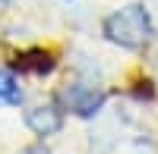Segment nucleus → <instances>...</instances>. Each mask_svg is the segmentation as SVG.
<instances>
[{
    "instance_id": "nucleus-4",
    "label": "nucleus",
    "mask_w": 158,
    "mask_h": 154,
    "mask_svg": "<svg viewBox=\"0 0 158 154\" xmlns=\"http://www.w3.org/2000/svg\"><path fill=\"white\" fill-rule=\"evenodd\" d=\"M22 104V88L10 69H0V107H19Z\"/></svg>"
},
{
    "instance_id": "nucleus-5",
    "label": "nucleus",
    "mask_w": 158,
    "mask_h": 154,
    "mask_svg": "<svg viewBox=\"0 0 158 154\" xmlns=\"http://www.w3.org/2000/svg\"><path fill=\"white\" fill-rule=\"evenodd\" d=\"M19 154H51V151H48L44 145H29V148H22Z\"/></svg>"
},
{
    "instance_id": "nucleus-1",
    "label": "nucleus",
    "mask_w": 158,
    "mask_h": 154,
    "mask_svg": "<svg viewBox=\"0 0 158 154\" xmlns=\"http://www.w3.org/2000/svg\"><path fill=\"white\" fill-rule=\"evenodd\" d=\"M101 29H104V38L111 44L123 47V50H139L152 38V19H149V10L142 3H127L120 10H114L104 19Z\"/></svg>"
},
{
    "instance_id": "nucleus-3",
    "label": "nucleus",
    "mask_w": 158,
    "mask_h": 154,
    "mask_svg": "<svg viewBox=\"0 0 158 154\" xmlns=\"http://www.w3.org/2000/svg\"><path fill=\"white\" fill-rule=\"evenodd\" d=\"M25 126H29L35 135H54L63 126V113L54 104H38L32 110H25Z\"/></svg>"
},
{
    "instance_id": "nucleus-2",
    "label": "nucleus",
    "mask_w": 158,
    "mask_h": 154,
    "mask_svg": "<svg viewBox=\"0 0 158 154\" xmlns=\"http://www.w3.org/2000/svg\"><path fill=\"white\" fill-rule=\"evenodd\" d=\"M60 101L76 113V117H95L101 110V104H104V91H95L92 85L76 82V85H67L60 91Z\"/></svg>"
}]
</instances>
